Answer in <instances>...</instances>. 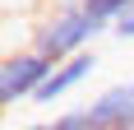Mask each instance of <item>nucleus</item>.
Instances as JSON below:
<instances>
[{"label": "nucleus", "instance_id": "1", "mask_svg": "<svg viewBox=\"0 0 134 130\" xmlns=\"http://www.w3.org/2000/svg\"><path fill=\"white\" fill-rule=\"evenodd\" d=\"M97 33H107V28L97 23L83 5H46L42 19L28 28V47L42 51L46 61L65 65V61H74L79 51H88V42H93Z\"/></svg>", "mask_w": 134, "mask_h": 130}, {"label": "nucleus", "instance_id": "2", "mask_svg": "<svg viewBox=\"0 0 134 130\" xmlns=\"http://www.w3.org/2000/svg\"><path fill=\"white\" fill-rule=\"evenodd\" d=\"M51 70H55V61H46V56L32 51V47L5 51V61H0V102H5V107L32 102L37 88L51 79Z\"/></svg>", "mask_w": 134, "mask_h": 130}, {"label": "nucleus", "instance_id": "3", "mask_svg": "<svg viewBox=\"0 0 134 130\" xmlns=\"http://www.w3.org/2000/svg\"><path fill=\"white\" fill-rule=\"evenodd\" d=\"M83 112H88L93 130H134V79L102 88Z\"/></svg>", "mask_w": 134, "mask_h": 130}, {"label": "nucleus", "instance_id": "4", "mask_svg": "<svg viewBox=\"0 0 134 130\" xmlns=\"http://www.w3.org/2000/svg\"><path fill=\"white\" fill-rule=\"evenodd\" d=\"M93 70H97V51H79L74 61H65V65H55V70H51V79L37 88V98H32V102H37V107L60 102L65 93H74L79 84H88V79H93Z\"/></svg>", "mask_w": 134, "mask_h": 130}, {"label": "nucleus", "instance_id": "5", "mask_svg": "<svg viewBox=\"0 0 134 130\" xmlns=\"http://www.w3.org/2000/svg\"><path fill=\"white\" fill-rule=\"evenodd\" d=\"M83 9L93 14V19H97L102 28H116V23L125 19V14L134 9V0H83Z\"/></svg>", "mask_w": 134, "mask_h": 130}, {"label": "nucleus", "instance_id": "6", "mask_svg": "<svg viewBox=\"0 0 134 130\" xmlns=\"http://www.w3.org/2000/svg\"><path fill=\"white\" fill-rule=\"evenodd\" d=\"M46 126H51V130H93L83 107H74V112H60V116H55V121H46Z\"/></svg>", "mask_w": 134, "mask_h": 130}, {"label": "nucleus", "instance_id": "7", "mask_svg": "<svg viewBox=\"0 0 134 130\" xmlns=\"http://www.w3.org/2000/svg\"><path fill=\"white\" fill-rule=\"evenodd\" d=\"M111 33H116V37H125V42H134V9L125 14V19H120L116 28H111Z\"/></svg>", "mask_w": 134, "mask_h": 130}, {"label": "nucleus", "instance_id": "8", "mask_svg": "<svg viewBox=\"0 0 134 130\" xmlns=\"http://www.w3.org/2000/svg\"><path fill=\"white\" fill-rule=\"evenodd\" d=\"M19 130H51V126H42V121H32V126H19Z\"/></svg>", "mask_w": 134, "mask_h": 130}, {"label": "nucleus", "instance_id": "9", "mask_svg": "<svg viewBox=\"0 0 134 130\" xmlns=\"http://www.w3.org/2000/svg\"><path fill=\"white\" fill-rule=\"evenodd\" d=\"M51 5H83V0H51Z\"/></svg>", "mask_w": 134, "mask_h": 130}]
</instances>
